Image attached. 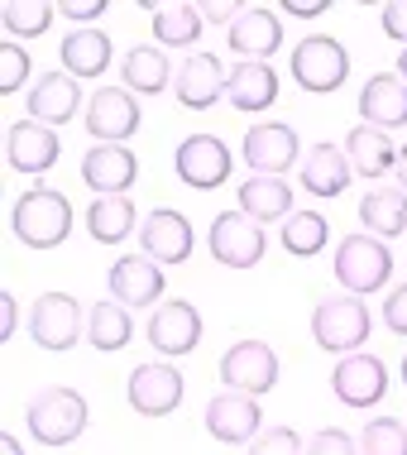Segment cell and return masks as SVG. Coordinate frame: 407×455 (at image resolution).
<instances>
[{"instance_id": "cell-1", "label": "cell", "mask_w": 407, "mask_h": 455, "mask_svg": "<svg viewBox=\"0 0 407 455\" xmlns=\"http://www.w3.org/2000/svg\"><path fill=\"white\" fill-rule=\"evenodd\" d=\"M10 230L29 250H58L72 235V202L53 188H29L20 192L15 212H10Z\"/></svg>"}, {"instance_id": "cell-2", "label": "cell", "mask_w": 407, "mask_h": 455, "mask_svg": "<svg viewBox=\"0 0 407 455\" xmlns=\"http://www.w3.org/2000/svg\"><path fill=\"white\" fill-rule=\"evenodd\" d=\"M24 422H29V436L39 441V446H72V441L86 432L92 412H86V398L77 388L53 384V388H39L29 398Z\"/></svg>"}, {"instance_id": "cell-3", "label": "cell", "mask_w": 407, "mask_h": 455, "mask_svg": "<svg viewBox=\"0 0 407 455\" xmlns=\"http://www.w3.org/2000/svg\"><path fill=\"white\" fill-rule=\"evenodd\" d=\"M288 72L302 92L331 96V92L345 87V77H350V53H345V44L331 39V34H307V39L292 48Z\"/></svg>"}, {"instance_id": "cell-4", "label": "cell", "mask_w": 407, "mask_h": 455, "mask_svg": "<svg viewBox=\"0 0 407 455\" xmlns=\"http://www.w3.org/2000/svg\"><path fill=\"white\" fill-rule=\"evenodd\" d=\"M393 274V250L379 235H345L336 244V278L350 298H369L379 292Z\"/></svg>"}, {"instance_id": "cell-5", "label": "cell", "mask_w": 407, "mask_h": 455, "mask_svg": "<svg viewBox=\"0 0 407 455\" xmlns=\"http://www.w3.org/2000/svg\"><path fill=\"white\" fill-rule=\"evenodd\" d=\"M369 331H374V316H369V307L360 298H326L316 302L312 312V340L331 355H355L369 340Z\"/></svg>"}, {"instance_id": "cell-6", "label": "cell", "mask_w": 407, "mask_h": 455, "mask_svg": "<svg viewBox=\"0 0 407 455\" xmlns=\"http://www.w3.org/2000/svg\"><path fill=\"white\" fill-rule=\"evenodd\" d=\"M206 250H211V259L226 264V268H254L259 259H264V250H268V235H264L259 220H250L235 206V212H220L211 220V230H206Z\"/></svg>"}, {"instance_id": "cell-7", "label": "cell", "mask_w": 407, "mask_h": 455, "mask_svg": "<svg viewBox=\"0 0 407 455\" xmlns=\"http://www.w3.org/2000/svg\"><path fill=\"white\" fill-rule=\"evenodd\" d=\"M230 168H235V154H230L226 140H216V134H188V140L178 144V154H172V173L196 192L226 188Z\"/></svg>"}, {"instance_id": "cell-8", "label": "cell", "mask_w": 407, "mask_h": 455, "mask_svg": "<svg viewBox=\"0 0 407 455\" xmlns=\"http://www.w3.org/2000/svg\"><path fill=\"white\" fill-rule=\"evenodd\" d=\"M220 384L250 393V398H264V393L278 388V355L268 340H235L226 355H220Z\"/></svg>"}, {"instance_id": "cell-9", "label": "cell", "mask_w": 407, "mask_h": 455, "mask_svg": "<svg viewBox=\"0 0 407 455\" xmlns=\"http://www.w3.org/2000/svg\"><path fill=\"white\" fill-rule=\"evenodd\" d=\"M82 326H86V316H82V302L72 298V292H44V298L34 302V312H29L34 346L53 350V355H63V350L77 346Z\"/></svg>"}, {"instance_id": "cell-10", "label": "cell", "mask_w": 407, "mask_h": 455, "mask_svg": "<svg viewBox=\"0 0 407 455\" xmlns=\"http://www.w3.org/2000/svg\"><path fill=\"white\" fill-rule=\"evenodd\" d=\"M331 388H336V398L345 408H374L388 393V364L379 355H364V350L340 355L336 369H331Z\"/></svg>"}, {"instance_id": "cell-11", "label": "cell", "mask_w": 407, "mask_h": 455, "mask_svg": "<svg viewBox=\"0 0 407 455\" xmlns=\"http://www.w3.org/2000/svg\"><path fill=\"white\" fill-rule=\"evenodd\" d=\"M206 432H211L216 441H226V446H250V441L264 432V412H259V398H250V393H216L211 403H206L202 412Z\"/></svg>"}, {"instance_id": "cell-12", "label": "cell", "mask_w": 407, "mask_h": 455, "mask_svg": "<svg viewBox=\"0 0 407 455\" xmlns=\"http://www.w3.org/2000/svg\"><path fill=\"white\" fill-rule=\"evenodd\" d=\"M130 408L140 417H172L182 408V374L164 360H149V364H134L130 374Z\"/></svg>"}, {"instance_id": "cell-13", "label": "cell", "mask_w": 407, "mask_h": 455, "mask_svg": "<svg viewBox=\"0 0 407 455\" xmlns=\"http://www.w3.org/2000/svg\"><path fill=\"white\" fill-rule=\"evenodd\" d=\"M240 154H244V164H250L254 173L283 178L292 164H298L302 144H298V130H292V125H283V120H259V125L244 134Z\"/></svg>"}, {"instance_id": "cell-14", "label": "cell", "mask_w": 407, "mask_h": 455, "mask_svg": "<svg viewBox=\"0 0 407 455\" xmlns=\"http://www.w3.org/2000/svg\"><path fill=\"white\" fill-rule=\"evenodd\" d=\"M140 101L125 87H101L86 101V134L96 144H125L134 130H140Z\"/></svg>"}, {"instance_id": "cell-15", "label": "cell", "mask_w": 407, "mask_h": 455, "mask_svg": "<svg viewBox=\"0 0 407 455\" xmlns=\"http://www.w3.org/2000/svg\"><path fill=\"white\" fill-rule=\"evenodd\" d=\"M140 244H144V254H149L154 264H188L192 250H196V230H192V220L182 212L158 206V212L144 216Z\"/></svg>"}, {"instance_id": "cell-16", "label": "cell", "mask_w": 407, "mask_h": 455, "mask_svg": "<svg viewBox=\"0 0 407 455\" xmlns=\"http://www.w3.org/2000/svg\"><path fill=\"white\" fill-rule=\"evenodd\" d=\"M110 298L125 307H158L164 302V264H154L149 254H120L110 264Z\"/></svg>"}, {"instance_id": "cell-17", "label": "cell", "mask_w": 407, "mask_h": 455, "mask_svg": "<svg viewBox=\"0 0 407 455\" xmlns=\"http://www.w3.org/2000/svg\"><path fill=\"white\" fill-rule=\"evenodd\" d=\"M226 44H230V53H235L240 63H268V58L283 48V24H278L274 10L244 5L240 20L226 29Z\"/></svg>"}, {"instance_id": "cell-18", "label": "cell", "mask_w": 407, "mask_h": 455, "mask_svg": "<svg viewBox=\"0 0 407 455\" xmlns=\"http://www.w3.org/2000/svg\"><path fill=\"white\" fill-rule=\"evenodd\" d=\"M134 178H140V158L125 144H96L82 158V182L96 196H130Z\"/></svg>"}, {"instance_id": "cell-19", "label": "cell", "mask_w": 407, "mask_h": 455, "mask_svg": "<svg viewBox=\"0 0 407 455\" xmlns=\"http://www.w3.org/2000/svg\"><path fill=\"white\" fill-rule=\"evenodd\" d=\"M149 346L168 360L178 355H192L202 346V312L192 302H158L149 316Z\"/></svg>"}, {"instance_id": "cell-20", "label": "cell", "mask_w": 407, "mask_h": 455, "mask_svg": "<svg viewBox=\"0 0 407 455\" xmlns=\"http://www.w3.org/2000/svg\"><path fill=\"white\" fill-rule=\"evenodd\" d=\"M58 154H63V144H58L53 125H39V120H20V125H10V134H5V158L24 178L48 173V168L58 164Z\"/></svg>"}, {"instance_id": "cell-21", "label": "cell", "mask_w": 407, "mask_h": 455, "mask_svg": "<svg viewBox=\"0 0 407 455\" xmlns=\"http://www.w3.org/2000/svg\"><path fill=\"white\" fill-rule=\"evenodd\" d=\"M226 82H230V72L220 68L216 53H188L178 77H172V92H178V101L188 110H211L226 96Z\"/></svg>"}, {"instance_id": "cell-22", "label": "cell", "mask_w": 407, "mask_h": 455, "mask_svg": "<svg viewBox=\"0 0 407 455\" xmlns=\"http://www.w3.org/2000/svg\"><path fill=\"white\" fill-rule=\"evenodd\" d=\"M360 120L384 134L407 125V82L398 72H374L360 87Z\"/></svg>"}, {"instance_id": "cell-23", "label": "cell", "mask_w": 407, "mask_h": 455, "mask_svg": "<svg viewBox=\"0 0 407 455\" xmlns=\"http://www.w3.org/2000/svg\"><path fill=\"white\" fill-rule=\"evenodd\" d=\"M77 110H82L77 77H68V72H48L44 82H34V92H29V120H39V125H68Z\"/></svg>"}, {"instance_id": "cell-24", "label": "cell", "mask_w": 407, "mask_h": 455, "mask_svg": "<svg viewBox=\"0 0 407 455\" xmlns=\"http://www.w3.org/2000/svg\"><path fill=\"white\" fill-rule=\"evenodd\" d=\"M120 77H125V92L134 96H164L172 87V77H178V68H168V53L158 44H140L125 53Z\"/></svg>"}, {"instance_id": "cell-25", "label": "cell", "mask_w": 407, "mask_h": 455, "mask_svg": "<svg viewBox=\"0 0 407 455\" xmlns=\"http://www.w3.org/2000/svg\"><path fill=\"white\" fill-rule=\"evenodd\" d=\"M302 188L312 196H340L345 188H350V154H345V144L322 140L302 158Z\"/></svg>"}, {"instance_id": "cell-26", "label": "cell", "mask_w": 407, "mask_h": 455, "mask_svg": "<svg viewBox=\"0 0 407 455\" xmlns=\"http://www.w3.org/2000/svg\"><path fill=\"white\" fill-rule=\"evenodd\" d=\"M226 96L235 110L259 116V110H268L278 101V72L268 63H235L230 68V82H226Z\"/></svg>"}, {"instance_id": "cell-27", "label": "cell", "mask_w": 407, "mask_h": 455, "mask_svg": "<svg viewBox=\"0 0 407 455\" xmlns=\"http://www.w3.org/2000/svg\"><path fill=\"white\" fill-rule=\"evenodd\" d=\"M58 58H63L68 77L86 82V77H101V72L110 68L116 48H110V34H101V29H77V34H68V39H63Z\"/></svg>"}, {"instance_id": "cell-28", "label": "cell", "mask_w": 407, "mask_h": 455, "mask_svg": "<svg viewBox=\"0 0 407 455\" xmlns=\"http://www.w3.org/2000/svg\"><path fill=\"white\" fill-rule=\"evenodd\" d=\"M240 212L259 220V226H268V220H288L292 216V188L283 178H264V173H254V178H244L240 182Z\"/></svg>"}, {"instance_id": "cell-29", "label": "cell", "mask_w": 407, "mask_h": 455, "mask_svg": "<svg viewBox=\"0 0 407 455\" xmlns=\"http://www.w3.org/2000/svg\"><path fill=\"white\" fill-rule=\"evenodd\" d=\"M345 154H350V168L360 178H384L388 168H398L393 140L374 125H350V134H345Z\"/></svg>"}, {"instance_id": "cell-30", "label": "cell", "mask_w": 407, "mask_h": 455, "mask_svg": "<svg viewBox=\"0 0 407 455\" xmlns=\"http://www.w3.org/2000/svg\"><path fill=\"white\" fill-rule=\"evenodd\" d=\"M360 226H364V235L398 240L403 230H407V192L403 188H374V192H364Z\"/></svg>"}, {"instance_id": "cell-31", "label": "cell", "mask_w": 407, "mask_h": 455, "mask_svg": "<svg viewBox=\"0 0 407 455\" xmlns=\"http://www.w3.org/2000/svg\"><path fill=\"white\" fill-rule=\"evenodd\" d=\"M130 230H140V212L130 196H96L86 212V235L96 244H125Z\"/></svg>"}, {"instance_id": "cell-32", "label": "cell", "mask_w": 407, "mask_h": 455, "mask_svg": "<svg viewBox=\"0 0 407 455\" xmlns=\"http://www.w3.org/2000/svg\"><path fill=\"white\" fill-rule=\"evenodd\" d=\"M134 340V322H130V307L125 302H96L92 312H86V346L92 350H101V355H110V350H125Z\"/></svg>"}, {"instance_id": "cell-33", "label": "cell", "mask_w": 407, "mask_h": 455, "mask_svg": "<svg viewBox=\"0 0 407 455\" xmlns=\"http://www.w3.org/2000/svg\"><path fill=\"white\" fill-rule=\"evenodd\" d=\"M278 240H283V250H288L292 259H312V254H322V250H326V240H331V220H326L322 212H292L288 220H283Z\"/></svg>"}, {"instance_id": "cell-34", "label": "cell", "mask_w": 407, "mask_h": 455, "mask_svg": "<svg viewBox=\"0 0 407 455\" xmlns=\"http://www.w3.org/2000/svg\"><path fill=\"white\" fill-rule=\"evenodd\" d=\"M202 39V10L196 5H158L154 10V44L158 48H192Z\"/></svg>"}, {"instance_id": "cell-35", "label": "cell", "mask_w": 407, "mask_h": 455, "mask_svg": "<svg viewBox=\"0 0 407 455\" xmlns=\"http://www.w3.org/2000/svg\"><path fill=\"white\" fill-rule=\"evenodd\" d=\"M58 5H48V0H10L5 5V34H15V39H39L48 34V24H53Z\"/></svg>"}, {"instance_id": "cell-36", "label": "cell", "mask_w": 407, "mask_h": 455, "mask_svg": "<svg viewBox=\"0 0 407 455\" xmlns=\"http://www.w3.org/2000/svg\"><path fill=\"white\" fill-rule=\"evenodd\" d=\"M360 455H407V427L393 417H369L360 432Z\"/></svg>"}, {"instance_id": "cell-37", "label": "cell", "mask_w": 407, "mask_h": 455, "mask_svg": "<svg viewBox=\"0 0 407 455\" xmlns=\"http://www.w3.org/2000/svg\"><path fill=\"white\" fill-rule=\"evenodd\" d=\"M24 82H29V53H24L20 44H0V92H20Z\"/></svg>"}, {"instance_id": "cell-38", "label": "cell", "mask_w": 407, "mask_h": 455, "mask_svg": "<svg viewBox=\"0 0 407 455\" xmlns=\"http://www.w3.org/2000/svg\"><path fill=\"white\" fill-rule=\"evenodd\" d=\"M250 455H307V446L292 427H268L250 441Z\"/></svg>"}, {"instance_id": "cell-39", "label": "cell", "mask_w": 407, "mask_h": 455, "mask_svg": "<svg viewBox=\"0 0 407 455\" xmlns=\"http://www.w3.org/2000/svg\"><path fill=\"white\" fill-rule=\"evenodd\" d=\"M307 455H355V441L340 427H322V432L307 441Z\"/></svg>"}, {"instance_id": "cell-40", "label": "cell", "mask_w": 407, "mask_h": 455, "mask_svg": "<svg viewBox=\"0 0 407 455\" xmlns=\"http://www.w3.org/2000/svg\"><path fill=\"white\" fill-rule=\"evenodd\" d=\"M384 326L393 331V336H407V283H398V288L384 298Z\"/></svg>"}, {"instance_id": "cell-41", "label": "cell", "mask_w": 407, "mask_h": 455, "mask_svg": "<svg viewBox=\"0 0 407 455\" xmlns=\"http://www.w3.org/2000/svg\"><path fill=\"white\" fill-rule=\"evenodd\" d=\"M58 15H68V20H77L82 29H92V20L106 15V0H63V5H58Z\"/></svg>"}, {"instance_id": "cell-42", "label": "cell", "mask_w": 407, "mask_h": 455, "mask_svg": "<svg viewBox=\"0 0 407 455\" xmlns=\"http://www.w3.org/2000/svg\"><path fill=\"white\" fill-rule=\"evenodd\" d=\"M384 34L393 44L407 48V0H393V5H384Z\"/></svg>"}, {"instance_id": "cell-43", "label": "cell", "mask_w": 407, "mask_h": 455, "mask_svg": "<svg viewBox=\"0 0 407 455\" xmlns=\"http://www.w3.org/2000/svg\"><path fill=\"white\" fill-rule=\"evenodd\" d=\"M202 20H211V24H235L240 20V0H226V5H220V0H211V5H202Z\"/></svg>"}, {"instance_id": "cell-44", "label": "cell", "mask_w": 407, "mask_h": 455, "mask_svg": "<svg viewBox=\"0 0 407 455\" xmlns=\"http://www.w3.org/2000/svg\"><path fill=\"white\" fill-rule=\"evenodd\" d=\"M15 322H20V307L10 292H0V340H10L15 336Z\"/></svg>"}, {"instance_id": "cell-45", "label": "cell", "mask_w": 407, "mask_h": 455, "mask_svg": "<svg viewBox=\"0 0 407 455\" xmlns=\"http://www.w3.org/2000/svg\"><path fill=\"white\" fill-rule=\"evenodd\" d=\"M283 15H298V20L326 15V0H283Z\"/></svg>"}, {"instance_id": "cell-46", "label": "cell", "mask_w": 407, "mask_h": 455, "mask_svg": "<svg viewBox=\"0 0 407 455\" xmlns=\"http://www.w3.org/2000/svg\"><path fill=\"white\" fill-rule=\"evenodd\" d=\"M0 455H24V446H20V441L5 432V436H0Z\"/></svg>"}, {"instance_id": "cell-47", "label": "cell", "mask_w": 407, "mask_h": 455, "mask_svg": "<svg viewBox=\"0 0 407 455\" xmlns=\"http://www.w3.org/2000/svg\"><path fill=\"white\" fill-rule=\"evenodd\" d=\"M393 173H398V182H403V192H407V144L398 149V168H393Z\"/></svg>"}, {"instance_id": "cell-48", "label": "cell", "mask_w": 407, "mask_h": 455, "mask_svg": "<svg viewBox=\"0 0 407 455\" xmlns=\"http://www.w3.org/2000/svg\"><path fill=\"white\" fill-rule=\"evenodd\" d=\"M398 77L407 82V48H403V53H398Z\"/></svg>"}, {"instance_id": "cell-49", "label": "cell", "mask_w": 407, "mask_h": 455, "mask_svg": "<svg viewBox=\"0 0 407 455\" xmlns=\"http://www.w3.org/2000/svg\"><path fill=\"white\" fill-rule=\"evenodd\" d=\"M403 384H407V355H403Z\"/></svg>"}]
</instances>
